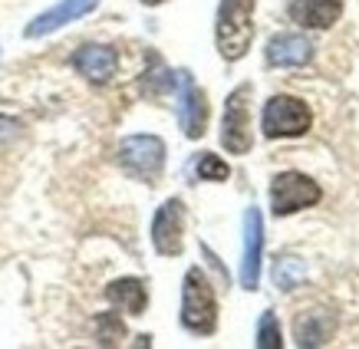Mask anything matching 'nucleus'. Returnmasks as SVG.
<instances>
[{
    "label": "nucleus",
    "mask_w": 359,
    "mask_h": 349,
    "mask_svg": "<svg viewBox=\"0 0 359 349\" xmlns=\"http://www.w3.org/2000/svg\"><path fill=\"white\" fill-rule=\"evenodd\" d=\"M182 327L195 336H211L218 329V296L201 267H191L182 284Z\"/></svg>",
    "instance_id": "nucleus-1"
},
{
    "label": "nucleus",
    "mask_w": 359,
    "mask_h": 349,
    "mask_svg": "<svg viewBox=\"0 0 359 349\" xmlns=\"http://www.w3.org/2000/svg\"><path fill=\"white\" fill-rule=\"evenodd\" d=\"M254 4L257 0H221L218 4V23H215V40L218 53L228 63H238L250 50L254 40Z\"/></svg>",
    "instance_id": "nucleus-2"
},
{
    "label": "nucleus",
    "mask_w": 359,
    "mask_h": 349,
    "mask_svg": "<svg viewBox=\"0 0 359 349\" xmlns=\"http://www.w3.org/2000/svg\"><path fill=\"white\" fill-rule=\"evenodd\" d=\"M116 158H119L126 174H132L135 182L152 185L165 168V142L158 135H126L119 142Z\"/></svg>",
    "instance_id": "nucleus-3"
},
{
    "label": "nucleus",
    "mask_w": 359,
    "mask_h": 349,
    "mask_svg": "<svg viewBox=\"0 0 359 349\" xmlns=\"http://www.w3.org/2000/svg\"><path fill=\"white\" fill-rule=\"evenodd\" d=\"M313 125V112L304 99L273 96L264 106V135L267 139H300Z\"/></svg>",
    "instance_id": "nucleus-4"
},
{
    "label": "nucleus",
    "mask_w": 359,
    "mask_h": 349,
    "mask_svg": "<svg viewBox=\"0 0 359 349\" xmlns=\"http://www.w3.org/2000/svg\"><path fill=\"white\" fill-rule=\"evenodd\" d=\"M323 198V188L304 172H280L271 185V211L277 218L297 214L304 207H313Z\"/></svg>",
    "instance_id": "nucleus-5"
},
{
    "label": "nucleus",
    "mask_w": 359,
    "mask_h": 349,
    "mask_svg": "<svg viewBox=\"0 0 359 349\" xmlns=\"http://www.w3.org/2000/svg\"><path fill=\"white\" fill-rule=\"evenodd\" d=\"M221 145L231 155H248L254 145V132H250V86H238L224 102V116H221Z\"/></svg>",
    "instance_id": "nucleus-6"
},
{
    "label": "nucleus",
    "mask_w": 359,
    "mask_h": 349,
    "mask_svg": "<svg viewBox=\"0 0 359 349\" xmlns=\"http://www.w3.org/2000/svg\"><path fill=\"white\" fill-rule=\"evenodd\" d=\"M152 244L162 257H178L185 247V205L178 198H168L152 221Z\"/></svg>",
    "instance_id": "nucleus-7"
},
{
    "label": "nucleus",
    "mask_w": 359,
    "mask_h": 349,
    "mask_svg": "<svg viewBox=\"0 0 359 349\" xmlns=\"http://www.w3.org/2000/svg\"><path fill=\"white\" fill-rule=\"evenodd\" d=\"M175 83H178V122H182V132L188 139H201L208 129V99L205 93L198 89V83L191 79V73H175Z\"/></svg>",
    "instance_id": "nucleus-8"
},
{
    "label": "nucleus",
    "mask_w": 359,
    "mask_h": 349,
    "mask_svg": "<svg viewBox=\"0 0 359 349\" xmlns=\"http://www.w3.org/2000/svg\"><path fill=\"white\" fill-rule=\"evenodd\" d=\"M261 257H264V218L250 205L244 211V254H241V287L257 290L261 284Z\"/></svg>",
    "instance_id": "nucleus-9"
},
{
    "label": "nucleus",
    "mask_w": 359,
    "mask_h": 349,
    "mask_svg": "<svg viewBox=\"0 0 359 349\" xmlns=\"http://www.w3.org/2000/svg\"><path fill=\"white\" fill-rule=\"evenodd\" d=\"M99 4H102V0H60V4H53L50 11L40 13V17H33V20L27 23L23 36H27V40L46 36V33H53V30H60V27H66V23H73V20H79V17L93 13Z\"/></svg>",
    "instance_id": "nucleus-10"
},
{
    "label": "nucleus",
    "mask_w": 359,
    "mask_h": 349,
    "mask_svg": "<svg viewBox=\"0 0 359 349\" xmlns=\"http://www.w3.org/2000/svg\"><path fill=\"white\" fill-rule=\"evenodd\" d=\"M73 69L79 76H86L89 83H109L119 69V53L112 46L102 43H86L73 53Z\"/></svg>",
    "instance_id": "nucleus-11"
},
{
    "label": "nucleus",
    "mask_w": 359,
    "mask_h": 349,
    "mask_svg": "<svg viewBox=\"0 0 359 349\" xmlns=\"http://www.w3.org/2000/svg\"><path fill=\"white\" fill-rule=\"evenodd\" d=\"M264 56L271 66H306L313 60V43L304 33H277L267 40Z\"/></svg>",
    "instance_id": "nucleus-12"
},
{
    "label": "nucleus",
    "mask_w": 359,
    "mask_h": 349,
    "mask_svg": "<svg viewBox=\"0 0 359 349\" xmlns=\"http://www.w3.org/2000/svg\"><path fill=\"white\" fill-rule=\"evenodd\" d=\"M287 13L306 30H330L343 17V4L339 0H290Z\"/></svg>",
    "instance_id": "nucleus-13"
},
{
    "label": "nucleus",
    "mask_w": 359,
    "mask_h": 349,
    "mask_svg": "<svg viewBox=\"0 0 359 349\" xmlns=\"http://www.w3.org/2000/svg\"><path fill=\"white\" fill-rule=\"evenodd\" d=\"M106 300L116 310H122V313L139 317V313H145V306H149V290H145V284H142L139 277H119V280H112L106 287Z\"/></svg>",
    "instance_id": "nucleus-14"
},
{
    "label": "nucleus",
    "mask_w": 359,
    "mask_h": 349,
    "mask_svg": "<svg viewBox=\"0 0 359 349\" xmlns=\"http://www.w3.org/2000/svg\"><path fill=\"white\" fill-rule=\"evenodd\" d=\"M297 329V343L300 346H323L333 336V317L327 310H310L294 323Z\"/></svg>",
    "instance_id": "nucleus-15"
},
{
    "label": "nucleus",
    "mask_w": 359,
    "mask_h": 349,
    "mask_svg": "<svg viewBox=\"0 0 359 349\" xmlns=\"http://www.w3.org/2000/svg\"><path fill=\"white\" fill-rule=\"evenodd\" d=\"M175 86V76L165 69V63L158 60V56H149V69H145V76H142V89L149 93V96H162V93H168V89Z\"/></svg>",
    "instance_id": "nucleus-16"
},
{
    "label": "nucleus",
    "mask_w": 359,
    "mask_h": 349,
    "mask_svg": "<svg viewBox=\"0 0 359 349\" xmlns=\"http://www.w3.org/2000/svg\"><path fill=\"white\" fill-rule=\"evenodd\" d=\"M96 343L99 346H119L122 339H126V323H122L119 313H99L96 317Z\"/></svg>",
    "instance_id": "nucleus-17"
},
{
    "label": "nucleus",
    "mask_w": 359,
    "mask_h": 349,
    "mask_svg": "<svg viewBox=\"0 0 359 349\" xmlns=\"http://www.w3.org/2000/svg\"><path fill=\"white\" fill-rule=\"evenodd\" d=\"M304 277H306L304 261H297V257H280V261H273V284L280 287V290H294Z\"/></svg>",
    "instance_id": "nucleus-18"
},
{
    "label": "nucleus",
    "mask_w": 359,
    "mask_h": 349,
    "mask_svg": "<svg viewBox=\"0 0 359 349\" xmlns=\"http://www.w3.org/2000/svg\"><path fill=\"white\" fill-rule=\"evenodd\" d=\"M195 174L201 178V182H228V162L224 158H218L215 152H201L198 155V162H195Z\"/></svg>",
    "instance_id": "nucleus-19"
},
{
    "label": "nucleus",
    "mask_w": 359,
    "mask_h": 349,
    "mask_svg": "<svg viewBox=\"0 0 359 349\" xmlns=\"http://www.w3.org/2000/svg\"><path fill=\"white\" fill-rule=\"evenodd\" d=\"M257 346L261 349H280L283 339H280V327H277V317L271 310H264L261 320H257Z\"/></svg>",
    "instance_id": "nucleus-20"
},
{
    "label": "nucleus",
    "mask_w": 359,
    "mask_h": 349,
    "mask_svg": "<svg viewBox=\"0 0 359 349\" xmlns=\"http://www.w3.org/2000/svg\"><path fill=\"white\" fill-rule=\"evenodd\" d=\"M142 4H145V7H158L162 0H142Z\"/></svg>",
    "instance_id": "nucleus-21"
}]
</instances>
